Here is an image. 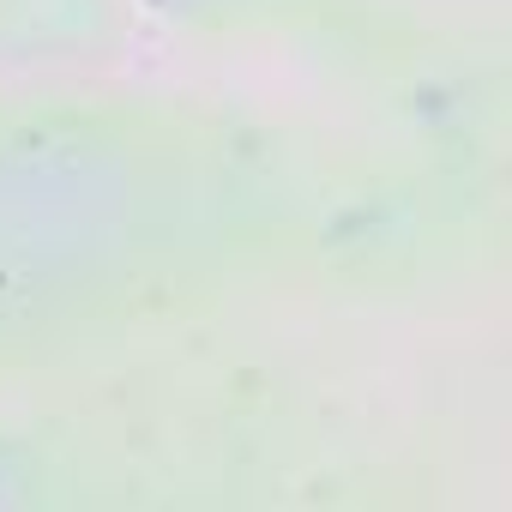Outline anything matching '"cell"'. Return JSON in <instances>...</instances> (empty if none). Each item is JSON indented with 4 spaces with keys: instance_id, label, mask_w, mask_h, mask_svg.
I'll use <instances>...</instances> for the list:
<instances>
[{
    "instance_id": "obj_1",
    "label": "cell",
    "mask_w": 512,
    "mask_h": 512,
    "mask_svg": "<svg viewBox=\"0 0 512 512\" xmlns=\"http://www.w3.org/2000/svg\"><path fill=\"white\" fill-rule=\"evenodd\" d=\"M109 7H121V0H109ZM0 61L13 67H55V61H97L67 25L61 13L49 7V0H0Z\"/></svg>"
}]
</instances>
